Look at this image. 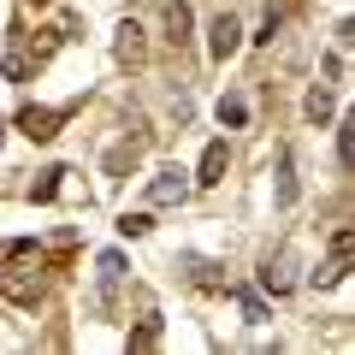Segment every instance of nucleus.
<instances>
[{"instance_id": "nucleus-21", "label": "nucleus", "mask_w": 355, "mask_h": 355, "mask_svg": "<svg viewBox=\"0 0 355 355\" xmlns=\"http://www.w3.org/2000/svg\"><path fill=\"white\" fill-rule=\"evenodd\" d=\"M0 142H6V125H0Z\"/></svg>"}, {"instance_id": "nucleus-19", "label": "nucleus", "mask_w": 355, "mask_h": 355, "mask_svg": "<svg viewBox=\"0 0 355 355\" xmlns=\"http://www.w3.org/2000/svg\"><path fill=\"white\" fill-rule=\"evenodd\" d=\"M243 314H249L254 326H261V320H266V302H261V296H254V291H243Z\"/></svg>"}, {"instance_id": "nucleus-10", "label": "nucleus", "mask_w": 355, "mask_h": 355, "mask_svg": "<svg viewBox=\"0 0 355 355\" xmlns=\"http://www.w3.org/2000/svg\"><path fill=\"white\" fill-rule=\"evenodd\" d=\"M279 207H296V160H291V148H279Z\"/></svg>"}, {"instance_id": "nucleus-3", "label": "nucleus", "mask_w": 355, "mask_h": 355, "mask_svg": "<svg viewBox=\"0 0 355 355\" xmlns=\"http://www.w3.org/2000/svg\"><path fill=\"white\" fill-rule=\"evenodd\" d=\"M60 125H65L60 107H24V113H18V130H24L30 142H53V137H60Z\"/></svg>"}, {"instance_id": "nucleus-8", "label": "nucleus", "mask_w": 355, "mask_h": 355, "mask_svg": "<svg viewBox=\"0 0 355 355\" xmlns=\"http://www.w3.org/2000/svg\"><path fill=\"white\" fill-rule=\"evenodd\" d=\"M113 48H119V60H125V65H142V53H148V48H142V24H137V18L119 24V42H113Z\"/></svg>"}, {"instance_id": "nucleus-14", "label": "nucleus", "mask_w": 355, "mask_h": 355, "mask_svg": "<svg viewBox=\"0 0 355 355\" xmlns=\"http://www.w3.org/2000/svg\"><path fill=\"white\" fill-rule=\"evenodd\" d=\"M148 231H154L148 214H119V237H148Z\"/></svg>"}, {"instance_id": "nucleus-9", "label": "nucleus", "mask_w": 355, "mask_h": 355, "mask_svg": "<svg viewBox=\"0 0 355 355\" xmlns=\"http://www.w3.org/2000/svg\"><path fill=\"white\" fill-rule=\"evenodd\" d=\"M190 30H196V12L184 6V0H178V6H166V42H178V48H184V42H190Z\"/></svg>"}, {"instance_id": "nucleus-4", "label": "nucleus", "mask_w": 355, "mask_h": 355, "mask_svg": "<svg viewBox=\"0 0 355 355\" xmlns=\"http://www.w3.org/2000/svg\"><path fill=\"white\" fill-rule=\"evenodd\" d=\"M237 48H243V24L231 12H219L214 24H207V53H214V60H231Z\"/></svg>"}, {"instance_id": "nucleus-1", "label": "nucleus", "mask_w": 355, "mask_h": 355, "mask_svg": "<svg viewBox=\"0 0 355 355\" xmlns=\"http://www.w3.org/2000/svg\"><path fill=\"white\" fill-rule=\"evenodd\" d=\"M0 291H6L12 308H36L42 302V249H36V243H12V249H6Z\"/></svg>"}, {"instance_id": "nucleus-13", "label": "nucleus", "mask_w": 355, "mask_h": 355, "mask_svg": "<svg viewBox=\"0 0 355 355\" xmlns=\"http://www.w3.org/2000/svg\"><path fill=\"white\" fill-rule=\"evenodd\" d=\"M30 65H36V53H30V48H12V53H6V77H12V83H24Z\"/></svg>"}, {"instance_id": "nucleus-7", "label": "nucleus", "mask_w": 355, "mask_h": 355, "mask_svg": "<svg viewBox=\"0 0 355 355\" xmlns=\"http://www.w3.org/2000/svg\"><path fill=\"white\" fill-rule=\"evenodd\" d=\"M184 196H190L184 172H160V178L148 184V202H154V207H172V202H184Z\"/></svg>"}, {"instance_id": "nucleus-16", "label": "nucleus", "mask_w": 355, "mask_h": 355, "mask_svg": "<svg viewBox=\"0 0 355 355\" xmlns=\"http://www.w3.org/2000/svg\"><path fill=\"white\" fill-rule=\"evenodd\" d=\"M60 178L65 172H42L36 184H30V196H36V202H53V196H60Z\"/></svg>"}, {"instance_id": "nucleus-5", "label": "nucleus", "mask_w": 355, "mask_h": 355, "mask_svg": "<svg viewBox=\"0 0 355 355\" xmlns=\"http://www.w3.org/2000/svg\"><path fill=\"white\" fill-rule=\"evenodd\" d=\"M225 166H231V148H225V137H219V142H207V148H202V166H196V184H202V190L225 184Z\"/></svg>"}, {"instance_id": "nucleus-17", "label": "nucleus", "mask_w": 355, "mask_h": 355, "mask_svg": "<svg viewBox=\"0 0 355 355\" xmlns=\"http://www.w3.org/2000/svg\"><path fill=\"white\" fill-rule=\"evenodd\" d=\"M349 154H355V125H338V160L349 166Z\"/></svg>"}, {"instance_id": "nucleus-18", "label": "nucleus", "mask_w": 355, "mask_h": 355, "mask_svg": "<svg viewBox=\"0 0 355 355\" xmlns=\"http://www.w3.org/2000/svg\"><path fill=\"white\" fill-rule=\"evenodd\" d=\"M119 272H125V254H119V249H113V254H101V279H107V284H113V279H119Z\"/></svg>"}, {"instance_id": "nucleus-20", "label": "nucleus", "mask_w": 355, "mask_h": 355, "mask_svg": "<svg viewBox=\"0 0 355 355\" xmlns=\"http://www.w3.org/2000/svg\"><path fill=\"white\" fill-rule=\"evenodd\" d=\"M24 6H53V0H24Z\"/></svg>"}, {"instance_id": "nucleus-12", "label": "nucleus", "mask_w": 355, "mask_h": 355, "mask_svg": "<svg viewBox=\"0 0 355 355\" xmlns=\"http://www.w3.org/2000/svg\"><path fill=\"white\" fill-rule=\"evenodd\" d=\"M154 343H160V314H148L137 331H130V349H154Z\"/></svg>"}, {"instance_id": "nucleus-15", "label": "nucleus", "mask_w": 355, "mask_h": 355, "mask_svg": "<svg viewBox=\"0 0 355 355\" xmlns=\"http://www.w3.org/2000/svg\"><path fill=\"white\" fill-rule=\"evenodd\" d=\"M308 119H314V125L331 119V89H314V95H308Z\"/></svg>"}, {"instance_id": "nucleus-2", "label": "nucleus", "mask_w": 355, "mask_h": 355, "mask_svg": "<svg viewBox=\"0 0 355 355\" xmlns=\"http://www.w3.org/2000/svg\"><path fill=\"white\" fill-rule=\"evenodd\" d=\"M349 249H355L349 225H338V231H331V261L314 272V291H331V284H343V279H349Z\"/></svg>"}, {"instance_id": "nucleus-11", "label": "nucleus", "mask_w": 355, "mask_h": 355, "mask_svg": "<svg viewBox=\"0 0 355 355\" xmlns=\"http://www.w3.org/2000/svg\"><path fill=\"white\" fill-rule=\"evenodd\" d=\"M219 125H249V101H243V95H225V101H219Z\"/></svg>"}, {"instance_id": "nucleus-6", "label": "nucleus", "mask_w": 355, "mask_h": 355, "mask_svg": "<svg viewBox=\"0 0 355 355\" xmlns=\"http://www.w3.org/2000/svg\"><path fill=\"white\" fill-rule=\"evenodd\" d=\"M291 284H296V261H291V254H272V261L261 266V291L284 296V291H291Z\"/></svg>"}]
</instances>
